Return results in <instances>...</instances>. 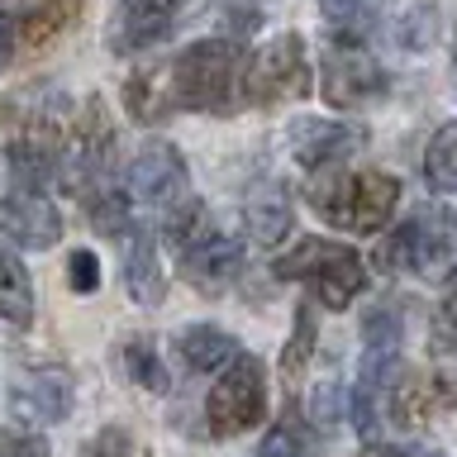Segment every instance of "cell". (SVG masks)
<instances>
[{
	"mask_svg": "<svg viewBox=\"0 0 457 457\" xmlns=\"http://www.w3.org/2000/svg\"><path fill=\"white\" fill-rule=\"evenodd\" d=\"M267 414V377H262V362L248 353H238L228 371L210 386V400H205V420H210V434L220 438H234V434H248V428Z\"/></svg>",
	"mask_w": 457,
	"mask_h": 457,
	"instance_id": "8992f818",
	"label": "cell"
},
{
	"mask_svg": "<svg viewBox=\"0 0 457 457\" xmlns=\"http://www.w3.org/2000/svg\"><path fill=\"white\" fill-rule=\"evenodd\" d=\"M243 224H248V234L262 243V248H277V243L295 228L291 200H286L277 186H257V191L243 200Z\"/></svg>",
	"mask_w": 457,
	"mask_h": 457,
	"instance_id": "ac0fdd59",
	"label": "cell"
},
{
	"mask_svg": "<svg viewBox=\"0 0 457 457\" xmlns=\"http://www.w3.org/2000/svg\"><path fill=\"white\" fill-rule=\"evenodd\" d=\"M410 457H443V453H434V448H414Z\"/></svg>",
	"mask_w": 457,
	"mask_h": 457,
	"instance_id": "e575fe53",
	"label": "cell"
},
{
	"mask_svg": "<svg viewBox=\"0 0 457 457\" xmlns=\"http://www.w3.org/2000/svg\"><path fill=\"white\" fill-rule=\"evenodd\" d=\"M186 181H191V171L171 143H143L138 157L129 162V195L143 205H177L186 200Z\"/></svg>",
	"mask_w": 457,
	"mask_h": 457,
	"instance_id": "8fae6325",
	"label": "cell"
},
{
	"mask_svg": "<svg viewBox=\"0 0 457 457\" xmlns=\"http://www.w3.org/2000/svg\"><path fill=\"white\" fill-rule=\"evenodd\" d=\"M353 148H362V129H353V124H334V120H295L291 124V153L310 171L343 162Z\"/></svg>",
	"mask_w": 457,
	"mask_h": 457,
	"instance_id": "2e32d148",
	"label": "cell"
},
{
	"mask_svg": "<svg viewBox=\"0 0 457 457\" xmlns=\"http://www.w3.org/2000/svg\"><path fill=\"white\" fill-rule=\"evenodd\" d=\"M71 14H77V0H38V10L29 14V38H34V43L53 38Z\"/></svg>",
	"mask_w": 457,
	"mask_h": 457,
	"instance_id": "83f0119b",
	"label": "cell"
},
{
	"mask_svg": "<svg viewBox=\"0 0 457 457\" xmlns=\"http://www.w3.org/2000/svg\"><path fill=\"white\" fill-rule=\"evenodd\" d=\"M0 238H10L14 248H53L62 238L57 205L43 191L14 186L10 195H0Z\"/></svg>",
	"mask_w": 457,
	"mask_h": 457,
	"instance_id": "5bb4252c",
	"label": "cell"
},
{
	"mask_svg": "<svg viewBox=\"0 0 457 457\" xmlns=\"http://www.w3.org/2000/svg\"><path fill=\"white\" fill-rule=\"evenodd\" d=\"M0 320L10 324H29L34 320V286H29V271L14 253L0 248Z\"/></svg>",
	"mask_w": 457,
	"mask_h": 457,
	"instance_id": "44dd1931",
	"label": "cell"
},
{
	"mask_svg": "<svg viewBox=\"0 0 457 457\" xmlns=\"http://www.w3.org/2000/svg\"><path fill=\"white\" fill-rule=\"evenodd\" d=\"M110 153H114V134L105 124V100H86V114L77 124V143L67 148V181L91 200L100 191H110L105 177H110ZM71 191V195H77Z\"/></svg>",
	"mask_w": 457,
	"mask_h": 457,
	"instance_id": "ba28073f",
	"label": "cell"
},
{
	"mask_svg": "<svg viewBox=\"0 0 457 457\" xmlns=\"http://www.w3.org/2000/svg\"><path fill=\"white\" fill-rule=\"evenodd\" d=\"M357 457H410V453H400V448H391V443H367Z\"/></svg>",
	"mask_w": 457,
	"mask_h": 457,
	"instance_id": "836d02e7",
	"label": "cell"
},
{
	"mask_svg": "<svg viewBox=\"0 0 457 457\" xmlns=\"http://www.w3.org/2000/svg\"><path fill=\"white\" fill-rule=\"evenodd\" d=\"M0 457H53V448L38 434H0Z\"/></svg>",
	"mask_w": 457,
	"mask_h": 457,
	"instance_id": "4dcf8cb0",
	"label": "cell"
},
{
	"mask_svg": "<svg viewBox=\"0 0 457 457\" xmlns=\"http://www.w3.org/2000/svg\"><path fill=\"white\" fill-rule=\"evenodd\" d=\"M310 205L334 228L381 234L400 205V181L391 171H328V177H314Z\"/></svg>",
	"mask_w": 457,
	"mask_h": 457,
	"instance_id": "6da1fadb",
	"label": "cell"
},
{
	"mask_svg": "<svg viewBox=\"0 0 457 457\" xmlns=\"http://www.w3.org/2000/svg\"><path fill=\"white\" fill-rule=\"evenodd\" d=\"M257 457H310V438H305V428L295 424V414H286L281 424L267 428V438H262V448H257Z\"/></svg>",
	"mask_w": 457,
	"mask_h": 457,
	"instance_id": "d4e9b609",
	"label": "cell"
},
{
	"mask_svg": "<svg viewBox=\"0 0 457 457\" xmlns=\"http://www.w3.org/2000/svg\"><path fill=\"white\" fill-rule=\"evenodd\" d=\"M424 177H428L434 191H457V124H443L438 134L428 138Z\"/></svg>",
	"mask_w": 457,
	"mask_h": 457,
	"instance_id": "603a6c76",
	"label": "cell"
},
{
	"mask_svg": "<svg viewBox=\"0 0 457 457\" xmlns=\"http://www.w3.org/2000/svg\"><path fill=\"white\" fill-rule=\"evenodd\" d=\"M124 238H129V271H124L129 295L138 305H157L167 295V271H162V257H157V243L153 234H134V228Z\"/></svg>",
	"mask_w": 457,
	"mask_h": 457,
	"instance_id": "d6986e66",
	"label": "cell"
},
{
	"mask_svg": "<svg viewBox=\"0 0 457 457\" xmlns=\"http://www.w3.org/2000/svg\"><path fill=\"white\" fill-rule=\"evenodd\" d=\"M191 5L195 0H120V14L110 20V53H143L162 43Z\"/></svg>",
	"mask_w": 457,
	"mask_h": 457,
	"instance_id": "9c48e42d",
	"label": "cell"
},
{
	"mask_svg": "<svg viewBox=\"0 0 457 457\" xmlns=\"http://www.w3.org/2000/svg\"><path fill=\"white\" fill-rule=\"evenodd\" d=\"M177 257H181L186 281H195L200 291H224V286L238 277V267H243L238 238L220 234L214 224L195 228V234L186 238V243H177Z\"/></svg>",
	"mask_w": 457,
	"mask_h": 457,
	"instance_id": "4fadbf2b",
	"label": "cell"
},
{
	"mask_svg": "<svg viewBox=\"0 0 457 457\" xmlns=\"http://www.w3.org/2000/svg\"><path fill=\"white\" fill-rule=\"evenodd\" d=\"M277 277L281 281H310L320 305L343 310L362 295L367 267H362V253L357 248H343V243H328V238H305L286 257H277Z\"/></svg>",
	"mask_w": 457,
	"mask_h": 457,
	"instance_id": "277c9868",
	"label": "cell"
},
{
	"mask_svg": "<svg viewBox=\"0 0 457 457\" xmlns=\"http://www.w3.org/2000/svg\"><path fill=\"white\" fill-rule=\"evenodd\" d=\"M177 348H181V362L191 367V371H214V367H224L228 357H238L234 338H228L224 328H214V324H195V328H186Z\"/></svg>",
	"mask_w": 457,
	"mask_h": 457,
	"instance_id": "ffe728a7",
	"label": "cell"
},
{
	"mask_svg": "<svg viewBox=\"0 0 457 457\" xmlns=\"http://www.w3.org/2000/svg\"><path fill=\"white\" fill-rule=\"evenodd\" d=\"M428 338H434V353L438 357H457V291H448V300L438 305Z\"/></svg>",
	"mask_w": 457,
	"mask_h": 457,
	"instance_id": "f1b7e54d",
	"label": "cell"
},
{
	"mask_svg": "<svg viewBox=\"0 0 457 457\" xmlns=\"http://www.w3.org/2000/svg\"><path fill=\"white\" fill-rule=\"evenodd\" d=\"M428 29H434V14H424V24H420V10H414L410 24H405V48H424V43H428Z\"/></svg>",
	"mask_w": 457,
	"mask_h": 457,
	"instance_id": "d6a6232c",
	"label": "cell"
},
{
	"mask_svg": "<svg viewBox=\"0 0 457 457\" xmlns=\"http://www.w3.org/2000/svg\"><path fill=\"white\" fill-rule=\"evenodd\" d=\"M243 53L234 38H200L186 53L171 57V86H177V105L181 110H205L224 114L234 100V86L243 81Z\"/></svg>",
	"mask_w": 457,
	"mask_h": 457,
	"instance_id": "3957f363",
	"label": "cell"
},
{
	"mask_svg": "<svg viewBox=\"0 0 457 457\" xmlns=\"http://www.w3.org/2000/svg\"><path fill=\"white\" fill-rule=\"evenodd\" d=\"M14 38H20V20L0 10V67L10 62V53H14Z\"/></svg>",
	"mask_w": 457,
	"mask_h": 457,
	"instance_id": "1f68e13d",
	"label": "cell"
},
{
	"mask_svg": "<svg viewBox=\"0 0 457 457\" xmlns=\"http://www.w3.org/2000/svg\"><path fill=\"white\" fill-rule=\"evenodd\" d=\"M377 96H386V71L357 43L324 53V100L334 110H362Z\"/></svg>",
	"mask_w": 457,
	"mask_h": 457,
	"instance_id": "30bf717a",
	"label": "cell"
},
{
	"mask_svg": "<svg viewBox=\"0 0 457 457\" xmlns=\"http://www.w3.org/2000/svg\"><path fill=\"white\" fill-rule=\"evenodd\" d=\"M243 105L271 110V105H291L310 91V53L300 34H277L267 38V48L253 53V62L243 67Z\"/></svg>",
	"mask_w": 457,
	"mask_h": 457,
	"instance_id": "5b68a950",
	"label": "cell"
},
{
	"mask_svg": "<svg viewBox=\"0 0 457 457\" xmlns=\"http://www.w3.org/2000/svg\"><path fill=\"white\" fill-rule=\"evenodd\" d=\"M10 410L24 424H57L71 410V377L62 367H43V371H20L10 386Z\"/></svg>",
	"mask_w": 457,
	"mask_h": 457,
	"instance_id": "9a60e30c",
	"label": "cell"
},
{
	"mask_svg": "<svg viewBox=\"0 0 457 457\" xmlns=\"http://www.w3.org/2000/svg\"><path fill=\"white\" fill-rule=\"evenodd\" d=\"M86 205H91V220H96V228L100 234H110V238H124L129 228V200L124 195H114V191H100V195H91L86 200Z\"/></svg>",
	"mask_w": 457,
	"mask_h": 457,
	"instance_id": "4316f807",
	"label": "cell"
},
{
	"mask_svg": "<svg viewBox=\"0 0 457 457\" xmlns=\"http://www.w3.org/2000/svg\"><path fill=\"white\" fill-rule=\"evenodd\" d=\"M67 281H71V291H81V295H91L100 286V262H96L91 248H77L67 257Z\"/></svg>",
	"mask_w": 457,
	"mask_h": 457,
	"instance_id": "f546056e",
	"label": "cell"
},
{
	"mask_svg": "<svg viewBox=\"0 0 457 457\" xmlns=\"http://www.w3.org/2000/svg\"><path fill=\"white\" fill-rule=\"evenodd\" d=\"M377 267H400L428 286H443L457 277V214L443 205L414 210L400 228L386 234L377 248Z\"/></svg>",
	"mask_w": 457,
	"mask_h": 457,
	"instance_id": "7a4b0ae2",
	"label": "cell"
},
{
	"mask_svg": "<svg viewBox=\"0 0 457 457\" xmlns=\"http://www.w3.org/2000/svg\"><path fill=\"white\" fill-rule=\"evenodd\" d=\"M67 157V143H62V124L53 120V114H34L14 143L5 148V167L14 186H24V191H43V181L53 177L57 167H62Z\"/></svg>",
	"mask_w": 457,
	"mask_h": 457,
	"instance_id": "52a82bcc",
	"label": "cell"
},
{
	"mask_svg": "<svg viewBox=\"0 0 457 457\" xmlns=\"http://www.w3.org/2000/svg\"><path fill=\"white\" fill-rule=\"evenodd\" d=\"M310 353H314V314L305 305V310L295 314V334H291V343H286V353H281V377L295 381L300 367L310 362Z\"/></svg>",
	"mask_w": 457,
	"mask_h": 457,
	"instance_id": "484cf974",
	"label": "cell"
},
{
	"mask_svg": "<svg viewBox=\"0 0 457 457\" xmlns=\"http://www.w3.org/2000/svg\"><path fill=\"white\" fill-rule=\"evenodd\" d=\"M386 410L400 428H424L443 420V414H457V377H443V371H428V377H395L391 395H386Z\"/></svg>",
	"mask_w": 457,
	"mask_h": 457,
	"instance_id": "7c38bea8",
	"label": "cell"
},
{
	"mask_svg": "<svg viewBox=\"0 0 457 457\" xmlns=\"http://www.w3.org/2000/svg\"><path fill=\"white\" fill-rule=\"evenodd\" d=\"M124 110L134 114L138 124H153V120H167L177 114V86H171V62L153 67V71H134L124 81Z\"/></svg>",
	"mask_w": 457,
	"mask_h": 457,
	"instance_id": "e0dca14e",
	"label": "cell"
},
{
	"mask_svg": "<svg viewBox=\"0 0 457 457\" xmlns=\"http://www.w3.org/2000/svg\"><path fill=\"white\" fill-rule=\"evenodd\" d=\"M320 10H324L328 29H338L348 43H362L371 29L381 24L386 0H320Z\"/></svg>",
	"mask_w": 457,
	"mask_h": 457,
	"instance_id": "7402d4cb",
	"label": "cell"
},
{
	"mask_svg": "<svg viewBox=\"0 0 457 457\" xmlns=\"http://www.w3.org/2000/svg\"><path fill=\"white\" fill-rule=\"evenodd\" d=\"M124 371H129L134 386H143V391H153V395L167 391V367H162V357L153 353L148 338H129L124 343Z\"/></svg>",
	"mask_w": 457,
	"mask_h": 457,
	"instance_id": "cb8c5ba5",
	"label": "cell"
}]
</instances>
